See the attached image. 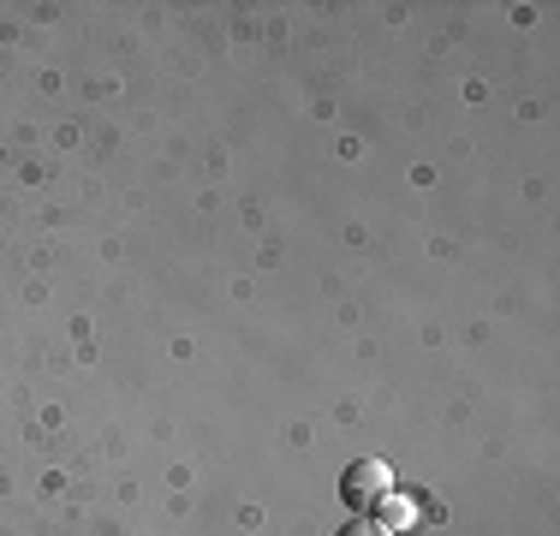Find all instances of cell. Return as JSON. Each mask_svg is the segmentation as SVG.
Here are the masks:
<instances>
[{
  "mask_svg": "<svg viewBox=\"0 0 560 536\" xmlns=\"http://www.w3.org/2000/svg\"><path fill=\"white\" fill-rule=\"evenodd\" d=\"M340 494H346V506H352V513H376L382 494H394V471L382 459H358V465H346Z\"/></svg>",
  "mask_w": 560,
  "mask_h": 536,
  "instance_id": "obj_1",
  "label": "cell"
},
{
  "mask_svg": "<svg viewBox=\"0 0 560 536\" xmlns=\"http://www.w3.org/2000/svg\"><path fill=\"white\" fill-rule=\"evenodd\" d=\"M376 525H382V531H394V536H399V531H411V525H418V501H411V494H399V489H394V494H382V501H376Z\"/></svg>",
  "mask_w": 560,
  "mask_h": 536,
  "instance_id": "obj_2",
  "label": "cell"
},
{
  "mask_svg": "<svg viewBox=\"0 0 560 536\" xmlns=\"http://www.w3.org/2000/svg\"><path fill=\"white\" fill-rule=\"evenodd\" d=\"M335 536H394V531H382L376 518H352V525H340Z\"/></svg>",
  "mask_w": 560,
  "mask_h": 536,
  "instance_id": "obj_3",
  "label": "cell"
}]
</instances>
